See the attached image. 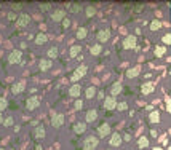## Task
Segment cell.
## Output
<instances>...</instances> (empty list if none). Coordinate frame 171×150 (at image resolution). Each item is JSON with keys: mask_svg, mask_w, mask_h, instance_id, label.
Returning a JSON list of instances; mask_svg holds the SVG:
<instances>
[{"mask_svg": "<svg viewBox=\"0 0 171 150\" xmlns=\"http://www.w3.org/2000/svg\"><path fill=\"white\" fill-rule=\"evenodd\" d=\"M99 144V139L96 136H87L83 140V148L85 150H93V148H96Z\"/></svg>", "mask_w": 171, "mask_h": 150, "instance_id": "1", "label": "cell"}, {"mask_svg": "<svg viewBox=\"0 0 171 150\" xmlns=\"http://www.w3.org/2000/svg\"><path fill=\"white\" fill-rule=\"evenodd\" d=\"M39 106H40V99L37 98V96L27 98V101H26V109H27V110H35Z\"/></svg>", "mask_w": 171, "mask_h": 150, "instance_id": "2", "label": "cell"}, {"mask_svg": "<svg viewBox=\"0 0 171 150\" xmlns=\"http://www.w3.org/2000/svg\"><path fill=\"white\" fill-rule=\"evenodd\" d=\"M31 21V16L27 13H21L19 16L16 18V27H26Z\"/></svg>", "mask_w": 171, "mask_h": 150, "instance_id": "3", "label": "cell"}, {"mask_svg": "<svg viewBox=\"0 0 171 150\" xmlns=\"http://www.w3.org/2000/svg\"><path fill=\"white\" fill-rule=\"evenodd\" d=\"M87 70H88V67H87L85 64H82L80 67H77V69H75V72H74V75H72V80H74V81H77L79 78L85 77V73H87Z\"/></svg>", "mask_w": 171, "mask_h": 150, "instance_id": "4", "label": "cell"}, {"mask_svg": "<svg viewBox=\"0 0 171 150\" xmlns=\"http://www.w3.org/2000/svg\"><path fill=\"white\" fill-rule=\"evenodd\" d=\"M136 46V37L135 35H128L125 37V40H123V48L125 50H131Z\"/></svg>", "mask_w": 171, "mask_h": 150, "instance_id": "5", "label": "cell"}, {"mask_svg": "<svg viewBox=\"0 0 171 150\" xmlns=\"http://www.w3.org/2000/svg\"><path fill=\"white\" fill-rule=\"evenodd\" d=\"M110 39V29H102L98 32V42L99 43H106Z\"/></svg>", "mask_w": 171, "mask_h": 150, "instance_id": "6", "label": "cell"}, {"mask_svg": "<svg viewBox=\"0 0 171 150\" xmlns=\"http://www.w3.org/2000/svg\"><path fill=\"white\" fill-rule=\"evenodd\" d=\"M109 134H110V125H109V123H102V125L98 126V136L106 137V136H109Z\"/></svg>", "mask_w": 171, "mask_h": 150, "instance_id": "7", "label": "cell"}, {"mask_svg": "<svg viewBox=\"0 0 171 150\" xmlns=\"http://www.w3.org/2000/svg\"><path fill=\"white\" fill-rule=\"evenodd\" d=\"M21 50H15L10 53V56H8V61H10L11 64H18V62H21Z\"/></svg>", "mask_w": 171, "mask_h": 150, "instance_id": "8", "label": "cell"}, {"mask_svg": "<svg viewBox=\"0 0 171 150\" xmlns=\"http://www.w3.org/2000/svg\"><path fill=\"white\" fill-rule=\"evenodd\" d=\"M115 106H117L115 98H112V96L104 98V109H106V110H113V109H115Z\"/></svg>", "mask_w": 171, "mask_h": 150, "instance_id": "9", "label": "cell"}, {"mask_svg": "<svg viewBox=\"0 0 171 150\" xmlns=\"http://www.w3.org/2000/svg\"><path fill=\"white\" fill-rule=\"evenodd\" d=\"M64 18H66V11H64V10H61V8H58V10H54V11L51 13V19H53V21H56V23L62 21Z\"/></svg>", "mask_w": 171, "mask_h": 150, "instance_id": "10", "label": "cell"}, {"mask_svg": "<svg viewBox=\"0 0 171 150\" xmlns=\"http://www.w3.org/2000/svg\"><path fill=\"white\" fill-rule=\"evenodd\" d=\"M62 123H64V115H62V114H56V115H53V118H51V125H53L54 128H61Z\"/></svg>", "mask_w": 171, "mask_h": 150, "instance_id": "11", "label": "cell"}, {"mask_svg": "<svg viewBox=\"0 0 171 150\" xmlns=\"http://www.w3.org/2000/svg\"><path fill=\"white\" fill-rule=\"evenodd\" d=\"M122 142H123L122 134L113 133V134L110 136V145H112V147H120V145H122Z\"/></svg>", "mask_w": 171, "mask_h": 150, "instance_id": "12", "label": "cell"}, {"mask_svg": "<svg viewBox=\"0 0 171 150\" xmlns=\"http://www.w3.org/2000/svg\"><path fill=\"white\" fill-rule=\"evenodd\" d=\"M155 90V85L152 81H147V83H142V86H141V91H142V94H150L152 91Z\"/></svg>", "mask_w": 171, "mask_h": 150, "instance_id": "13", "label": "cell"}, {"mask_svg": "<svg viewBox=\"0 0 171 150\" xmlns=\"http://www.w3.org/2000/svg\"><path fill=\"white\" fill-rule=\"evenodd\" d=\"M51 65H53V61H50V59H40V62H39V67H40L42 72L50 70Z\"/></svg>", "mask_w": 171, "mask_h": 150, "instance_id": "14", "label": "cell"}, {"mask_svg": "<svg viewBox=\"0 0 171 150\" xmlns=\"http://www.w3.org/2000/svg\"><path fill=\"white\" fill-rule=\"evenodd\" d=\"M98 118V112L94 110V109H91V110H88L87 112V115H85V120H87V123H93L94 120Z\"/></svg>", "mask_w": 171, "mask_h": 150, "instance_id": "15", "label": "cell"}, {"mask_svg": "<svg viewBox=\"0 0 171 150\" xmlns=\"http://www.w3.org/2000/svg\"><path fill=\"white\" fill-rule=\"evenodd\" d=\"M26 88V83L24 81H19V83H15V85L11 86V91H13V94H19V93H23Z\"/></svg>", "mask_w": 171, "mask_h": 150, "instance_id": "16", "label": "cell"}, {"mask_svg": "<svg viewBox=\"0 0 171 150\" xmlns=\"http://www.w3.org/2000/svg\"><path fill=\"white\" fill-rule=\"evenodd\" d=\"M58 54H59V50H58V46H51V48H48V51H46V56H48V59H56L58 58Z\"/></svg>", "mask_w": 171, "mask_h": 150, "instance_id": "17", "label": "cell"}, {"mask_svg": "<svg viewBox=\"0 0 171 150\" xmlns=\"http://www.w3.org/2000/svg\"><path fill=\"white\" fill-rule=\"evenodd\" d=\"M80 93H82V86H80V85H72L71 90H69V94H71L72 98H79Z\"/></svg>", "mask_w": 171, "mask_h": 150, "instance_id": "18", "label": "cell"}, {"mask_svg": "<svg viewBox=\"0 0 171 150\" xmlns=\"http://www.w3.org/2000/svg\"><path fill=\"white\" fill-rule=\"evenodd\" d=\"M149 120H150V123H160V112L158 110H152L150 112V115H149Z\"/></svg>", "mask_w": 171, "mask_h": 150, "instance_id": "19", "label": "cell"}, {"mask_svg": "<svg viewBox=\"0 0 171 150\" xmlns=\"http://www.w3.org/2000/svg\"><path fill=\"white\" fill-rule=\"evenodd\" d=\"M139 72H141V67H139V65H136V67H133V69H130L126 72V77L128 78H136L138 75H139Z\"/></svg>", "mask_w": 171, "mask_h": 150, "instance_id": "20", "label": "cell"}, {"mask_svg": "<svg viewBox=\"0 0 171 150\" xmlns=\"http://www.w3.org/2000/svg\"><path fill=\"white\" fill-rule=\"evenodd\" d=\"M85 129H87V123H82V121H79V123H75V125H74V131H75L77 134L85 133Z\"/></svg>", "mask_w": 171, "mask_h": 150, "instance_id": "21", "label": "cell"}, {"mask_svg": "<svg viewBox=\"0 0 171 150\" xmlns=\"http://www.w3.org/2000/svg\"><path fill=\"white\" fill-rule=\"evenodd\" d=\"M45 133H46V131H45L43 126H37L35 131H34V136H35L37 139H43V137H45Z\"/></svg>", "mask_w": 171, "mask_h": 150, "instance_id": "22", "label": "cell"}, {"mask_svg": "<svg viewBox=\"0 0 171 150\" xmlns=\"http://www.w3.org/2000/svg\"><path fill=\"white\" fill-rule=\"evenodd\" d=\"M80 51H82V46H80V45H74V46H71V51H69L71 58H75V56H79Z\"/></svg>", "mask_w": 171, "mask_h": 150, "instance_id": "23", "label": "cell"}, {"mask_svg": "<svg viewBox=\"0 0 171 150\" xmlns=\"http://www.w3.org/2000/svg\"><path fill=\"white\" fill-rule=\"evenodd\" d=\"M101 51H102V46L99 45V43H96V45H93L91 48H90V53L93 54V56H98V54H101Z\"/></svg>", "mask_w": 171, "mask_h": 150, "instance_id": "24", "label": "cell"}, {"mask_svg": "<svg viewBox=\"0 0 171 150\" xmlns=\"http://www.w3.org/2000/svg\"><path fill=\"white\" fill-rule=\"evenodd\" d=\"M46 40H48V37H46L45 34H37V37H35V43L37 45H43V43H46Z\"/></svg>", "mask_w": 171, "mask_h": 150, "instance_id": "25", "label": "cell"}, {"mask_svg": "<svg viewBox=\"0 0 171 150\" xmlns=\"http://www.w3.org/2000/svg\"><path fill=\"white\" fill-rule=\"evenodd\" d=\"M85 96H87L88 99L94 98V96H96V88H94V86H88L87 91H85Z\"/></svg>", "mask_w": 171, "mask_h": 150, "instance_id": "26", "label": "cell"}, {"mask_svg": "<svg viewBox=\"0 0 171 150\" xmlns=\"http://www.w3.org/2000/svg\"><path fill=\"white\" fill-rule=\"evenodd\" d=\"M87 35H88L87 27H79V31H77V37H79V39H80V40H83Z\"/></svg>", "mask_w": 171, "mask_h": 150, "instance_id": "27", "label": "cell"}, {"mask_svg": "<svg viewBox=\"0 0 171 150\" xmlns=\"http://www.w3.org/2000/svg\"><path fill=\"white\" fill-rule=\"evenodd\" d=\"M110 93H112V98L115 96V94H118V93H122V85H120V83H115V85H112Z\"/></svg>", "mask_w": 171, "mask_h": 150, "instance_id": "28", "label": "cell"}, {"mask_svg": "<svg viewBox=\"0 0 171 150\" xmlns=\"http://www.w3.org/2000/svg\"><path fill=\"white\" fill-rule=\"evenodd\" d=\"M166 53V46H155V56L157 58H161Z\"/></svg>", "mask_w": 171, "mask_h": 150, "instance_id": "29", "label": "cell"}, {"mask_svg": "<svg viewBox=\"0 0 171 150\" xmlns=\"http://www.w3.org/2000/svg\"><path fill=\"white\" fill-rule=\"evenodd\" d=\"M138 145H139L141 148H146V147L149 145V139H147L146 136H142V137L138 140Z\"/></svg>", "mask_w": 171, "mask_h": 150, "instance_id": "30", "label": "cell"}, {"mask_svg": "<svg viewBox=\"0 0 171 150\" xmlns=\"http://www.w3.org/2000/svg\"><path fill=\"white\" fill-rule=\"evenodd\" d=\"M160 27H161V23H160V21H157V19L150 23V31H158Z\"/></svg>", "mask_w": 171, "mask_h": 150, "instance_id": "31", "label": "cell"}, {"mask_svg": "<svg viewBox=\"0 0 171 150\" xmlns=\"http://www.w3.org/2000/svg\"><path fill=\"white\" fill-rule=\"evenodd\" d=\"M94 15H96V8H94V6H88V8H87V16L91 18V16H94Z\"/></svg>", "mask_w": 171, "mask_h": 150, "instance_id": "32", "label": "cell"}, {"mask_svg": "<svg viewBox=\"0 0 171 150\" xmlns=\"http://www.w3.org/2000/svg\"><path fill=\"white\" fill-rule=\"evenodd\" d=\"M8 107V101L5 98H0V110H5Z\"/></svg>", "mask_w": 171, "mask_h": 150, "instance_id": "33", "label": "cell"}, {"mask_svg": "<svg viewBox=\"0 0 171 150\" xmlns=\"http://www.w3.org/2000/svg\"><path fill=\"white\" fill-rule=\"evenodd\" d=\"M115 109H117V110H126V109H128V104H126V102H118V104L115 106Z\"/></svg>", "mask_w": 171, "mask_h": 150, "instance_id": "34", "label": "cell"}, {"mask_svg": "<svg viewBox=\"0 0 171 150\" xmlns=\"http://www.w3.org/2000/svg\"><path fill=\"white\" fill-rule=\"evenodd\" d=\"M80 10H82V6H80V5H77V3L72 5V8H71V11H72V13H79Z\"/></svg>", "mask_w": 171, "mask_h": 150, "instance_id": "35", "label": "cell"}, {"mask_svg": "<svg viewBox=\"0 0 171 150\" xmlns=\"http://www.w3.org/2000/svg\"><path fill=\"white\" fill-rule=\"evenodd\" d=\"M3 125H5V126H11V125H13V118H11V117L5 118V120H3Z\"/></svg>", "mask_w": 171, "mask_h": 150, "instance_id": "36", "label": "cell"}, {"mask_svg": "<svg viewBox=\"0 0 171 150\" xmlns=\"http://www.w3.org/2000/svg\"><path fill=\"white\" fill-rule=\"evenodd\" d=\"M163 43H165V45H169V43H171V35H169V34L163 35Z\"/></svg>", "mask_w": 171, "mask_h": 150, "instance_id": "37", "label": "cell"}, {"mask_svg": "<svg viewBox=\"0 0 171 150\" xmlns=\"http://www.w3.org/2000/svg\"><path fill=\"white\" fill-rule=\"evenodd\" d=\"M50 6H51L50 3H42V5H40V10H42V11H48Z\"/></svg>", "mask_w": 171, "mask_h": 150, "instance_id": "38", "label": "cell"}, {"mask_svg": "<svg viewBox=\"0 0 171 150\" xmlns=\"http://www.w3.org/2000/svg\"><path fill=\"white\" fill-rule=\"evenodd\" d=\"M82 107H83V101L77 99V101H75V109H77V110H80Z\"/></svg>", "mask_w": 171, "mask_h": 150, "instance_id": "39", "label": "cell"}, {"mask_svg": "<svg viewBox=\"0 0 171 150\" xmlns=\"http://www.w3.org/2000/svg\"><path fill=\"white\" fill-rule=\"evenodd\" d=\"M69 26H71V19L64 18V19H62V27H69Z\"/></svg>", "mask_w": 171, "mask_h": 150, "instance_id": "40", "label": "cell"}, {"mask_svg": "<svg viewBox=\"0 0 171 150\" xmlns=\"http://www.w3.org/2000/svg\"><path fill=\"white\" fill-rule=\"evenodd\" d=\"M166 109H168V112L171 110V101H169V98H166Z\"/></svg>", "mask_w": 171, "mask_h": 150, "instance_id": "41", "label": "cell"}, {"mask_svg": "<svg viewBox=\"0 0 171 150\" xmlns=\"http://www.w3.org/2000/svg\"><path fill=\"white\" fill-rule=\"evenodd\" d=\"M8 19H10V21H13V19H15V13H13V11L8 13Z\"/></svg>", "mask_w": 171, "mask_h": 150, "instance_id": "42", "label": "cell"}, {"mask_svg": "<svg viewBox=\"0 0 171 150\" xmlns=\"http://www.w3.org/2000/svg\"><path fill=\"white\" fill-rule=\"evenodd\" d=\"M150 136H154V137H157V131H154V129H152V131H150Z\"/></svg>", "mask_w": 171, "mask_h": 150, "instance_id": "43", "label": "cell"}, {"mask_svg": "<svg viewBox=\"0 0 171 150\" xmlns=\"http://www.w3.org/2000/svg\"><path fill=\"white\" fill-rule=\"evenodd\" d=\"M98 96H99L101 99H104V93H102V91H99V93H98Z\"/></svg>", "mask_w": 171, "mask_h": 150, "instance_id": "44", "label": "cell"}, {"mask_svg": "<svg viewBox=\"0 0 171 150\" xmlns=\"http://www.w3.org/2000/svg\"><path fill=\"white\" fill-rule=\"evenodd\" d=\"M3 123V120H2V112H0V125Z\"/></svg>", "mask_w": 171, "mask_h": 150, "instance_id": "45", "label": "cell"}, {"mask_svg": "<svg viewBox=\"0 0 171 150\" xmlns=\"http://www.w3.org/2000/svg\"><path fill=\"white\" fill-rule=\"evenodd\" d=\"M152 150H163V148H160V147H157V148H152Z\"/></svg>", "mask_w": 171, "mask_h": 150, "instance_id": "46", "label": "cell"}, {"mask_svg": "<svg viewBox=\"0 0 171 150\" xmlns=\"http://www.w3.org/2000/svg\"><path fill=\"white\" fill-rule=\"evenodd\" d=\"M0 150H5V148H0Z\"/></svg>", "mask_w": 171, "mask_h": 150, "instance_id": "47", "label": "cell"}]
</instances>
